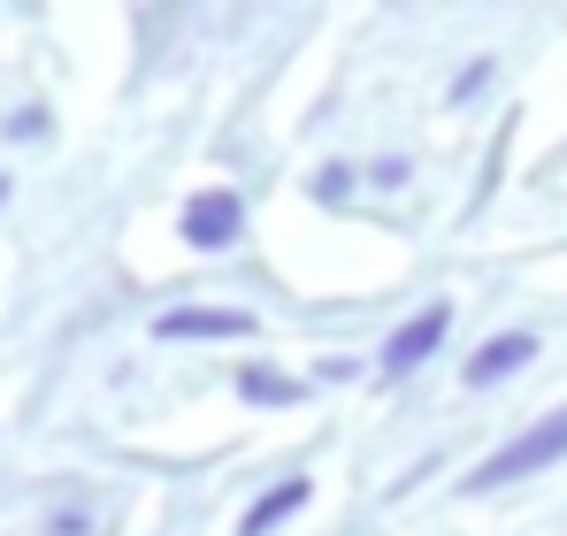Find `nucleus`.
<instances>
[{"label": "nucleus", "mask_w": 567, "mask_h": 536, "mask_svg": "<svg viewBox=\"0 0 567 536\" xmlns=\"http://www.w3.org/2000/svg\"><path fill=\"white\" fill-rule=\"evenodd\" d=\"M522 360H537V338H529V330H506V338L475 346V360H468V391H483V383H498V375H514Z\"/></svg>", "instance_id": "nucleus-5"}, {"label": "nucleus", "mask_w": 567, "mask_h": 536, "mask_svg": "<svg viewBox=\"0 0 567 536\" xmlns=\"http://www.w3.org/2000/svg\"><path fill=\"white\" fill-rule=\"evenodd\" d=\"M238 223H246L238 192H199V199L185 207V246H199V254H223V246L238 238Z\"/></svg>", "instance_id": "nucleus-3"}, {"label": "nucleus", "mask_w": 567, "mask_h": 536, "mask_svg": "<svg viewBox=\"0 0 567 536\" xmlns=\"http://www.w3.org/2000/svg\"><path fill=\"white\" fill-rule=\"evenodd\" d=\"M307 498H315V483H307V475H284V483L269 491V498H261V506H246L238 536H269V529H284V522H291V514H299Z\"/></svg>", "instance_id": "nucleus-6"}, {"label": "nucleus", "mask_w": 567, "mask_h": 536, "mask_svg": "<svg viewBox=\"0 0 567 536\" xmlns=\"http://www.w3.org/2000/svg\"><path fill=\"white\" fill-rule=\"evenodd\" d=\"M0 192H8V184H0Z\"/></svg>", "instance_id": "nucleus-9"}, {"label": "nucleus", "mask_w": 567, "mask_h": 536, "mask_svg": "<svg viewBox=\"0 0 567 536\" xmlns=\"http://www.w3.org/2000/svg\"><path fill=\"white\" fill-rule=\"evenodd\" d=\"M483 78H491V62H468V70H461V85H453V92L468 100V92H483Z\"/></svg>", "instance_id": "nucleus-8"}, {"label": "nucleus", "mask_w": 567, "mask_h": 536, "mask_svg": "<svg viewBox=\"0 0 567 536\" xmlns=\"http://www.w3.org/2000/svg\"><path fill=\"white\" fill-rule=\"evenodd\" d=\"M445 330H453V307H445V299H437V307H422L414 322H399V330H391V346H383V375L422 368V360L445 346Z\"/></svg>", "instance_id": "nucleus-2"}, {"label": "nucleus", "mask_w": 567, "mask_h": 536, "mask_svg": "<svg viewBox=\"0 0 567 536\" xmlns=\"http://www.w3.org/2000/svg\"><path fill=\"white\" fill-rule=\"evenodd\" d=\"M238 399H254V406H291V399H299V383H284V375H261V368H246V375H238Z\"/></svg>", "instance_id": "nucleus-7"}, {"label": "nucleus", "mask_w": 567, "mask_h": 536, "mask_svg": "<svg viewBox=\"0 0 567 536\" xmlns=\"http://www.w3.org/2000/svg\"><path fill=\"white\" fill-rule=\"evenodd\" d=\"M553 460H567V406L545 414V422H529L514 445H498L468 475V491H506V483H522V475H537V467H553Z\"/></svg>", "instance_id": "nucleus-1"}, {"label": "nucleus", "mask_w": 567, "mask_h": 536, "mask_svg": "<svg viewBox=\"0 0 567 536\" xmlns=\"http://www.w3.org/2000/svg\"><path fill=\"white\" fill-rule=\"evenodd\" d=\"M246 330H254V315H238V307H177L154 322V338H246Z\"/></svg>", "instance_id": "nucleus-4"}]
</instances>
